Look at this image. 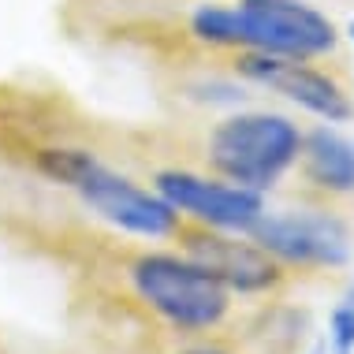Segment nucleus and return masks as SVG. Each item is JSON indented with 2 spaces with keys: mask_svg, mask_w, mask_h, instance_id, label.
<instances>
[{
  "mask_svg": "<svg viewBox=\"0 0 354 354\" xmlns=\"http://www.w3.org/2000/svg\"><path fill=\"white\" fill-rule=\"evenodd\" d=\"M194 37L224 49L313 60L336 49V26L302 0H243L239 8H198Z\"/></svg>",
  "mask_w": 354,
  "mask_h": 354,
  "instance_id": "obj_1",
  "label": "nucleus"
},
{
  "mask_svg": "<svg viewBox=\"0 0 354 354\" xmlns=\"http://www.w3.org/2000/svg\"><path fill=\"white\" fill-rule=\"evenodd\" d=\"M37 168L53 183L71 187L93 213L109 220L112 227H120V232H131L142 239H165V235H176L179 227V213L165 198L149 194L138 183H131L127 176L101 165L90 149H75V146L41 149L37 153Z\"/></svg>",
  "mask_w": 354,
  "mask_h": 354,
  "instance_id": "obj_2",
  "label": "nucleus"
},
{
  "mask_svg": "<svg viewBox=\"0 0 354 354\" xmlns=\"http://www.w3.org/2000/svg\"><path fill=\"white\" fill-rule=\"evenodd\" d=\"M131 287L176 332H209L232 310V291L187 254H142L131 265Z\"/></svg>",
  "mask_w": 354,
  "mask_h": 354,
  "instance_id": "obj_3",
  "label": "nucleus"
},
{
  "mask_svg": "<svg viewBox=\"0 0 354 354\" xmlns=\"http://www.w3.org/2000/svg\"><path fill=\"white\" fill-rule=\"evenodd\" d=\"M302 131L276 112H239L209 135V165L224 179L250 190H269L299 160Z\"/></svg>",
  "mask_w": 354,
  "mask_h": 354,
  "instance_id": "obj_4",
  "label": "nucleus"
},
{
  "mask_svg": "<svg viewBox=\"0 0 354 354\" xmlns=\"http://www.w3.org/2000/svg\"><path fill=\"white\" fill-rule=\"evenodd\" d=\"M246 235L280 265L295 269H339L351 261V227L321 209L265 213Z\"/></svg>",
  "mask_w": 354,
  "mask_h": 354,
  "instance_id": "obj_5",
  "label": "nucleus"
},
{
  "mask_svg": "<svg viewBox=\"0 0 354 354\" xmlns=\"http://www.w3.org/2000/svg\"><path fill=\"white\" fill-rule=\"evenodd\" d=\"M157 194L176 213L194 216L198 224L216 227V232L246 235L265 216L261 190L239 187V183H213V179H202L194 171H179V168L157 171Z\"/></svg>",
  "mask_w": 354,
  "mask_h": 354,
  "instance_id": "obj_6",
  "label": "nucleus"
},
{
  "mask_svg": "<svg viewBox=\"0 0 354 354\" xmlns=\"http://www.w3.org/2000/svg\"><path fill=\"white\" fill-rule=\"evenodd\" d=\"M235 68L243 79L295 101L299 109L313 112L324 123H347L354 116V101L343 93V86L332 75L310 68L306 60L276 56V53H243Z\"/></svg>",
  "mask_w": 354,
  "mask_h": 354,
  "instance_id": "obj_7",
  "label": "nucleus"
},
{
  "mask_svg": "<svg viewBox=\"0 0 354 354\" xmlns=\"http://www.w3.org/2000/svg\"><path fill=\"white\" fill-rule=\"evenodd\" d=\"M187 257L209 269L227 291L239 295H265L283 280V265L254 239H239L227 232H198L187 235Z\"/></svg>",
  "mask_w": 354,
  "mask_h": 354,
  "instance_id": "obj_8",
  "label": "nucleus"
},
{
  "mask_svg": "<svg viewBox=\"0 0 354 354\" xmlns=\"http://www.w3.org/2000/svg\"><path fill=\"white\" fill-rule=\"evenodd\" d=\"M302 176L328 194H354V138L336 127H313L302 135Z\"/></svg>",
  "mask_w": 354,
  "mask_h": 354,
  "instance_id": "obj_9",
  "label": "nucleus"
},
{
  "mask_svg": "<svg viewBox=\"0 0 354 354\" xmlns=\"http://www.w3.org/2000/svg\"><path fill=\"white\" fill-rule=\"evenodd\" d=\"M328 351L332 354H354V280L328 317Z\"/></svg>",
  "mask_w": 354,
  "mask_h": 354,
  "instance_id": "obj_10",
  "label": "nucleus"
},
{
  "mask_svg": "<svg viewBox=\"0 0 354 354\" xmlns=\"http://www.w3.org/2000/svg\"><path fill=\"white\" fill-rule=\"evenodd\" d=\"M183 354H232V351H224V347H213V343H202V347H187Z\"/></svg>",
  "mask_w": 354,
  "mask_h": 354,
  "instance_id": "obj_11",
  "label": "nucleus"
},
{
  "mask_svg": "<svg viewBox=\"0 0 354 354\" xmlns=\"http://www.w3.org/2000/svg\"><path fill=\"white\" fill-rule=\"evenodd\" d=\"M347 34H351V41H354V23H351V26H347Z\"/></svg>",
  "mask_w": 354,
  "mask_h": 354,
  "instance_id": "obj_12",
  "label": "nucleus"
},
{
  "mask_svg": "<svg viewBox=\"0 0 354 354\" xmlns=\"http://www.w3.org/2000/svg\"><path fill=\"white\" fill-rule=\"evenodd\" d=\"M313 354H324V347H317V351H313Z\"/></svg>",
  "mask_w": 354,
  "mask_h": 354,
  "instance_id": "obj_13",
  "label": "nucleus"
}]
</instances>
